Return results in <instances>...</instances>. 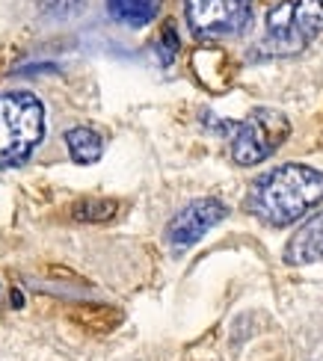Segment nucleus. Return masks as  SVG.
Segmentation results:
<instances>
[{
	"instance_id": "f257e3e1",
	"label": "nucleus",
	"mask_w": 323,
	"mask_h": 361,
	"mask_svg": "<svg viewBox=\"0 0 323 361\" xmlns=\"http://www.w3.org/2000/svg\"><path fill=\"white\" fill-rule=\"evenodd\" d=\"M320 202L323 172L303 166V163H285V166L252 180L249 195H246V210L267 225H290Z\"/></svg>"
},
{
	"instance_id": "f03ea898",
	"label": "nucleus",
	"mask_w": 323,
	"mask_h": 361,
	"mask_svg": "<svg viewBox=\"0 0 323 361\" xmlns=\"http://www.w3.org/2000/svg\"><path fill=\"white\" fill-rule=\"evenodd\" d=\"M45 133V107L30 92H0V166L30 157Z\"/></svg>"
},
{
	"instance_id": "7ed1b4c3",
	"label": "nucleus",
	"mask_w": 323,
	"mask_h": 361,
	"mask_svg": "<svg viewBox=\"0 0 323 361\" xmlns=\"http://www.w3.org/2000/svg\"><path fill=\"white\" fill-rule=\"evenodd\" d=\"M223 133L232 137V157L237 166H258L264 163L273 152H279V145L288 140L290 122L285 113L273 110V107H255L243 122H217Z\"/></svg>"
},
{
	"instance_id": "20e7f679",
	"label": "nucleus",
	"mask_w": 323,
	"mask_h": 361,
	"mask_svg": "<svg viewBox=\"0 0 323 361\" xmlns=\"http://www.w3.org/2000/svg\"><path fill=\"white\" fill-rule=\"evenodd\" d=\"M323 33V0H285L267 12V48L294 56Z\"/></svg>"
},
{
	"instance_id": "39448f33",
	"label": "nucleus",
	"mask_w": 323,
	"mask_h": 361,
	"mask_svg": "<svg viewBox=\"0 0 323 361\" xmlns=\"http://www.w3.org/2000/svg\"><path fill=\"white\" fill-rule=\"evenodd\" d=\"M184 15L196 36H228L249 24L252 0H184Z\"/></svg>"
},
{
	"instance_id": "423d86ee",
	"label": "nucleus",
	"mask_w": 323,
	"mask_h": 361,
	"mask_svg": "<svg viewBox=\"0 0 323 361\" xmlns=\"http://www.w3.org/2000/svg\"><path fill=\"white\" fill-rule=\"evenodd\" d=\"M228 214V207L220 202V199H196L190 202L187 207L181 210V214H175V219L169 222L166 228V243L172 246L175 252H184L190 249L193 243H199L213 225H220Z\"/></svg>"
},
{
	"instance_id": "0eeeda50",
	"label": "nucleus",
	"mask_w": 323,
	"mask_h": 361,
	"mask_svg": "<svg viewBox=\"0 0 323 361\" xmlns=\"http://www.w3.org/2000/svg\"><path fill=\"white\" fill-rule=\"evenodd\" d=\"M323 258V210L305 219L285 246V264L309 267Z\"/></svg>"
},
{
	"instance_id": "6e6552de",
	"label": "nucleus",
	"mask_w": 323,
	"mask_h": 361,
	"mask_svg": "<svg viewBox=\"0 0 323 361\" xmlns=\"http://www.w3.org/2000/svg\"><path fill=\"white\" fill-rule=\"evenodd\" d=\"M190 66L196 71V78L202 80L211 92H220V89H225L228 83H232V78H235V63L220 48L196 51L193 59H190Z\"/></svg>"
},
{
	"instance_id": "1a4fd4ad",
	"label": "nucleus",
	"mask_w": 323,
	"mask_h": 361,
	"mask_svg": "<svg viewBox=\"0 0 323 361\" xmlns=\"http://www.w3.org/2000/svg\"><path fill=\"white\" fill-rule=\"evenodd\" d=\"M107 9L119 24L146 27L160 9V0H107Z\"/></svg>"
},
{
	"instance_id": "9d476101",
	"label": "nucleus",
	"mask_w": 323,
	"mask_h": 361,
	"mask_svg": "<svg viewBox=\"0 0 323 361\" xmlns=\"http://www.w3.org/2000/svg\"><path fill=\"white\" fill-rule=\"evenodd\" d=\"M66 145H69L71 160L83 163V166L86 163H95L101 157V152H104V140L92 128H83V125L66 130Z\"/></svg>"
},
{
	"instance_id": "9b49d317",
	"label": "nucleus",
	"mask_w": 323,
	"mask_h": 361,
	"mask_svg": "<svg viewBox=\"0 0 323 361\" xmlns=\"http://www.w3.org/2000/svg\"><path fill=\"white\" fill-rule=\"evenodd\" d=\"M119 204L113 199H83L71 207V216L78 222H107L116 216Z\"/></svg>"
},
{
	"instance_id": "f8f14e48",
	"label": "nucleus",
	"mask_w": 323,
	"mask_h": 361,
	"mask_svg": "<svg viewBox=\"0 0 323 361\" xmlns=\"http://www.w3.org/2000/svg\"><path fill=\"white\" fill-rule=\"evenodd\" d=\"M158 54H160V63L169 66L178 54V36H175V27L166 24L163 27V36H160V44H158Z\"/></svg>"
},
{
	"instance_id": "ddd939ff",
	"label": "nucleus",
	"mask_w": 323,
	"mask_h": 361,
	"mask_svg": "<svg viewBox=\"0 0 323 361\" xmlns=\"http://www.w3.org/2000/svg\"><path fill=\"white\" fill-rule=\"evenodd\" d=\"M12 305H15V308H21V305H24V296H21L18 290H15V293H12Z\"/></svg>"
}]
</instances>
